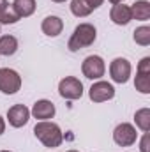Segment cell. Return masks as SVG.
Masks as SVG:
<instances>
[{
	"mask_svg": "<svg viewBox=\"0 0 150 152\" xmlns=\"http://www.w3.org/2000/svg\"><path fill=\"white\" fill-rule=\"evenodd\" d=\"M67 152H78V151H67Z\"/></svg>",
	"mask_w": 150,
	"mask_h": 152,
	"instance_id": "29",
	"label": "cell"
},
{
	"mask_svg": "<svg viewBox=\"0 0 150 152\" xmlns=\"http://www.w3.org/2000/svg\"><path fill=\"white\" fill-rule=\"evenodd\" d=\"M20 88H21V76L18 75V71L2 67L0 69V92L5 96H12Z\"/></svg>",
	"mask_w": 150,
	"mask_h": 152,
	"instance_id": "3",
	"label": "cell"
},
{
	"mask_svg": "<svg viewBox=\"0 0 150 152\" xmlns=\"http://www.w3.org/2000/svg\"><path fill=\"white\" fill-rule=\"evenodd\" d=\"M0 152H11V151H0Z\"/></svg>",
	"mask_w": 150,
	"mask_h": 152,
	"instance_id": "28",
	"label": "cell"
},
{
	"mask_svg": "<svg viewBox=\"0 0 150 152\" xmlns=\"http://www.w3.org/2000/svg\"><path fill=\"white\" fill-rule=\"evenodd\" d=\"M21 18L18 16V12L14 11V7L12 5H5L2 11H0V25H14V23H18Z\"/></svg>",
	"mask_w": 150,
	"mask_h": 152,
	"instance_id": "16",
	"label": "cell"
},
{
	"mask_svg": "<svg viewBox=\"0 0 150 152\" xmlns=\"http://www.w3.org/2000/svg\"><path fill=\"white\" fill-rule=\"evenodd\" d=\"M131 7V16L133 20L138 21H147L150 18V2L149 0H136Z\"/></svg>",
	"mask_w": 150,
	"mask_h": 152,
	"instance_id": "13",
	"label": "cell"
},
{
	"mask_svg": "<svg viewBox=\"0 0 150 152\" xmlns=\"http://www.w3.org/2000/svg\"><path fill=\"white\" fill-rule=\"evenodd\" d=\"M140 152H150V134L145 133L140 142Z\"/></svg>",
	"mask_w": 150,
	"mask_h": 152,
	"instance_id": "22",
	"label": "cell"
},
{
	"mask_svg": "<svg viewBox=\"0 0 150 152\" xmlns=\"http://www.w3.org/2000/svg\"><path fill=\"white\" fill-rule=\"evenodd\" d=\"M18 51V39L14 36H0V55L11 57Z\"/></svg>",
	"mask_w": 150,
	"mask_h": 152,
	"instance_id": "15",
	"label": "cell"
},
{
	"mask_svg": "<svg viewBox=\"0 0 150 152\" xmlns=\"http://www.w3.org/2000/svg\"><path fill=\"white\" fill-rule=\"evenodd\" d=\"M7 120L12 127H23L30 120V110L25 104H14L7 110Z\"/></svg>",
	"mask_w": 150,
	"mask_h": 152,
	"instance_id": "9",
	"label": "cell"
},
{
	"mask_svg": "<svg viewBox=\"0 0 150 152\" xmlns=\"http://www.w3.org/2000/svg\"><path fill=\"white\" fill-rule=\"evenodd\" d=\"M110 2H111V4H124L125 0H110Z\"/></svg>",
	"mask_w": 150,
	"mask_h": 152,
	"instance_id": "26",
	"label": "cell"
},
{
	"mask_svg": "<svg viewBox=\"0 0 150 152\" xmlns=\"http://www.w3.org/2000/svg\"><path fill=\"white\" fill-rule=\"evenodd\" d=\"M133 39H134V42L140 44V46H149L150 44V27H147V25L138 27V28L134 30Z\"/></svg>",
	"mask_w": 150,
	"mask_h": 152,
	"instance_id": "19",
	"label": "cell"
},
{
	"mask_svg": "<svg viewBox=\"0 0 150 152\" xmlns=\"http://www.w3.org/2000/svg\"><path fill=\"white\" fill-rule=\"evenodd\" d=\"M136 73H143V75H150V57H143L138 64V71Z\"/></svg>",
	"mask_w": 150,
	"mask_h": 152,
	"instance_id": "21",
	"label": "cell"
},
{
	"mask_svg": "<svg viewBox=\"0 0 150 152\" xmlns=\"http://www.w3.org/2000/svg\"><path fill=\"white\" fill-rule=\"evenodd\" d=\"M138 140V133H136V127L129 122H122L115 127L113 131V142L120 147H131L134 145Z\"/></svg>",
	"mask_w": 150,
	"mask_h": 152,
	"instance_id": "5",
	"label": "cell"
},
{
	"mask_svg": "<svg viewBox=\"0 0 150 152\" xmlns=\"http://www.w3.org/2000/svg\"><path fill=\"white\" fill-rule=\"evenodd\" d=\"M110 20H111L115 25H120V27L127 25V23L133 20V16H131V7L125 5V4H113L111 11H110Z\"/></svg>",
	"mask_w": 150,
	"mask_h": 152,
	"instance_id": "12",
	"label": "cell"
},
{
	"mask_svg": "<svg viewBox=\"0 0 150 152\" xmlns=\"http://www.w3.org/2000/svg\"><path fill=\"white\" fill-rule=\"evenodd\" d=\"M133 73L131 62L124 57H117L115 60H111L110 64V76L115 83H127Z\"/></svg>",
	"mask_w": 150,
	"mask_h": 152,
	"instance_id": "7",
	"label": "cell"
},
{
	"mask_svg": "<svg viewBox=\"0 0 150 152\" xmlns=\"http://www.w3.org/2000/svg\"><path fill=\"white\" fill-rule=\"evenodd\" d=\"M134 87L138 92L141 94H150V75H143V73H136L134 78Z\"/></svg>",
	"mask_w": 150,
	"mask_h": 152,
	"instance_id": "20",
	"label": "cell"
},
{
	"mask_svg": "<svg viewBox=\"0 0 150 152\" xmlns=\"http://www.w3.org/2000/svg\"><path fill=\"white\" fill-rule=\"evenodd\" d=\"M20 18H28L36 12V0H14L11 4Z\"/></svg>",
	"mask_w": 150,
	"mask_h": 152,
	"instance_id": "14",
	"label": "cell"
},
{
	"mask_svg": "<svg viewBox=\"0 0 150 152\" xmlns=\"http://www.w3.org/2000/svg\"><path fill=\"white\" fill-rule=\"evenodd\" d=\"M95 39H97V30L92 23H79L67 42V48L71 51H79L87 46H92Z\"/></svg>",
	"mask_w": 150,
	"mask_h": 152,
	"instance_id": "2",
	"label": "cell"
},
{
	"mask_svg": "<svg viewBox=\"0 0 150 152\" xmlns=\"http://www.w3.org/2000/svg\"><path fill=\"white\" fill-rule=\"evenodd\" d=\"M4 133H5V120L0 117V136H2Z\"/></svg>",
	"mask_w": 150,
	"mask_h": 152,
	"instance_id": "24",
	"label": "cell"
},
{
	"mask_svg": "<svg viewBox=\"0 0 150 152\" xmlns=\"http://www.w3.org/2000/svg\"><path fill=\"white\" fill-rule=\"evenodd\" d=\"M51 2H57V4H62V2H67V0H51Z\"/></svg>",
	"mask_w": 150,
	"mask_h": 152,
	"instance_id": "27",
	"label": "cell"
},
{
	"mask_svg": "<svg viewBox=\"0 0 150 152\" xmlns=\"http://www.w3.org/2000/svg\"><path fill=\"white\" fill-rule=\"evenodd\" d=\"M41 30H42V34H46L48 37H57V36H60L62 34V30H64V21H62V18H58V16H46L44 20H42V23H41Z\"/></svg>",
	"mask_w": 150,
	"mask_h": 152,
	"instance_id": "11",
	"label": "cell"
},
{
	"mask_svg": "<svg viewBox=\"0 0 150 152\" xmlns=\"http://www.w3.org/2000/svg\"><path fill=\"white\" fill-rule=\"evenodd\" d=\"M103 2H104V0H87V4H88L92 9H97V7H101V5H103Z\"/></svg>",
	"mask_w": 150,
	"mask_h": 152,
	"instance_id": "23",
	"label": "cell"
},
{
	"mask_svg": "<svg viewBox=\"0 0 150 152\" xmlns=\"http://www.w3.org/2000/svg\"><path fill=\"white\" fill-rule=\"evenodd\" d=\"M81 73L88 80H101L106 73V64L99 55H88L81 64Z\"/></svg>",
	"mask_w": 150,
	"mask_h": 152,
	"instance_id": "4",
	"label": "cell"
},
{
	"mask_svg": "<svg viewBox=\"0 0 150 152\" xmlns=\"http://www.w3.org/2000/svg\"><path fill=\"white\" fill-rule=\"evenodd\" d=\"M88 97H90V101H94V103L110 101V99L115 97V87H113L111 83L104 81V80H99V81H95V83L90 87Z\"/></svg>",
	"mask_w": 150,
	"mask_h": 152,
	"instance_id": "8",
	"label": "cell"
},
{
	"mask_svg": "<svg viewBox=\"0 0 150 152\" xmlns=\"http://www.w3.org/2000/svg\"><path fill=\"white\" fill-rule=\"evenodd\" d=\"M94 9L87 4V0H71V12L76 18H87Z\"/></svg>",
	"mask_w": 150,
	"mask_h": 152,
	"instance_id": "18",
	"label": "cell"
},
{
	"mask_svg": "<svg viewBox=\"0 0 150 152\" xmlns=\"http://www.w3.org/2000/svg\"><path fill=\"white\" fill-rule=\"evenodd\" d=\"M55 113H57V108L48 99H39V101H36L34 106H32V110H30V115L34 118H37V120H50V118L55 117Z\"/></svg>",
	"mask_w": 150,
	"mask_h": 152,
	"instance_id": "10",
	"label": "cell"
},
{
	"mask_svg": "<svg viewBox=\"0 0 150 152\" xmlns=\"http://www.w3.org/2000/svg\"><path fill=\"white\" fill-rule=\"evenodd\" d=\"M134 122H136V127H140L143 133H149L150 131V110L149 108H141L134 113Z\"/></svg>",
	"mask_w": 150,
	"mask_h": 152,
	"instance_id": "17",
	"label": "cell"
},
{
	"mask_svg": "<svg viewBox=\"0 0 150 152\" xmlns=\"http://www.w3.org/2000/svg\"><path fill=\"white\" fill-rule=\"evenodd\" d=\"M34 134L44 147H60L64 142V133L58 124L50 122V120H39L34 127Z\"/></svg>",
	"mask_w": 150,
	"mask_h": 152,
	"instance_id": "1",
	"label": "cell"
},
{
	"mask_svg": "<svg viewBox=\"0 0 150 152\" xmlns=\"http://www.w3.org/2000/svg\"><path fill=\"white\" fill-rule=\"evenodd\" d=\"M5 5H7V0H0V11H2Z\"/></svg>",
	"mask_w": 150,
	"mask_h": 152,
	"instance_id": "25",
	"label": "cell"
},
{
	"mask_svg": "<svg viewBox=\"0 0 150 152\" xmlns=\"http://www.w3.org/2000/svg\"><path fill=\"white\" fill-rule=\"evenodd\" d=\"M58 94L67 101H76L83 96V83L74 76H66L58 83Z\"/></svg>",
	"mask_w": 150,
	"mask_h": 152,
	"instance_id": "6",
	"label": "cell"
}]
</instances>
